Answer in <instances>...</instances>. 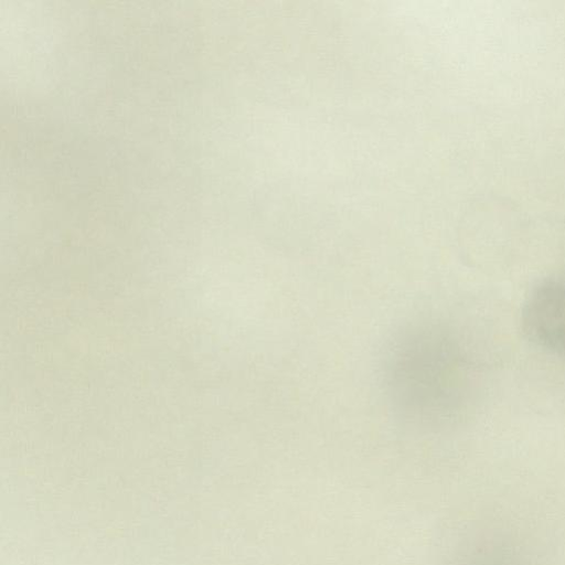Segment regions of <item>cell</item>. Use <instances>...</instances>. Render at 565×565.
I'll return each mask as SVG.
<instances>
[{
	"label": "cell",
	"instance_id": "6da1fadb",
	"mask_svg": "<svg viewBox=\"0 0 565 565\" xmlns=\"http://www.w3.org/2000/svg\"><path fill=\"white\" fill-rule=\"evenodd\" d=\"M471 365L457 335L444 323L420 320L395 331L381 359L384 394L407 425L437 429L466 405Z\"/></svg>",
	"mask_w": 565,
	"mask_h": 565
},
{
	"label": "cell",
	"instance_id": "7a4b0ae2",
	"mask_svg": "<svg viewBox=\"0 0 565 565\" xmlns=\"http://www.w3.org/2000/svg\"><path fill=\"white\" fill-rule=\"evenodd\" d=\"M520 322L534 347L565 358V273L546 276L530 289Z\"/></svg>",
	"mask_w": 565,
	"mask_h": 565
},
{
	"label": "cell",
	"instance_id": "3957f363",
	"mask_svg": "<svg viewBox=\"0 0 565 565\" xmlns=\"http://www.w3.org/2000/svg\"><path fill=\"white\" fill-rule=\"evenodd\" d=\"M444 565H530L520 546L502 533L466 534L449 551Z\"/></svg>",
	"mask_w": 565,
	"mask_h": 565
}]
</instances>
